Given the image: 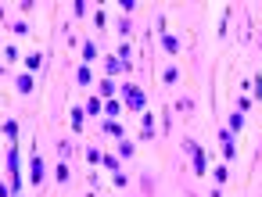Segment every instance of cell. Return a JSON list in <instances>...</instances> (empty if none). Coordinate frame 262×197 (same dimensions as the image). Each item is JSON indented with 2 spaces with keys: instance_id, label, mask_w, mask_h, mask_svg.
Returning <instances> with one entry per match:
<instances>
[{
  "instance_id": "cell-21",
  "label": "cell",
  "mask_w": 262,
  "mask_h": 197,
  "mask_svg": "<svg viewBox=\"0 0 262 197\" xmlns=\"http://www.w3.org/2000/svg\"><path fill=\"white\" fill-rule=\"evenodd\" d=\"M54 179L65 186V183H72V169H68V162H58V172H54Z\"/></svg>"
},
{
  "instance_id": "cell-32",
  "label": "cell",
  "mask_w": 262,
  "mask_h": 197,
  "mask_svg": "<svg viewBox=\"0 0 262 197\" xmlns=\"http://www.w3.org/2000/svg\"><path fill=\"white\" fill-rule=\"evenodd\" d=\"M11 29H15L18 36H25V32H29V22H11Z\"/></svg>"
},
{
  "instance_id": "cell-25",
  "label": "cell",
  "mask_w": 262,
  "mask_h": 197,
  "mask_svg": "<svg viewBox=\"0 0 262 197\" xmlns=\"http://www.w3.org/2000/svg\"><path fill=\"white\" fill-rule=\"evenodd\" d=\"M212 179H215V183L223 186V183L230 179V169H227V165H215V169H212Z\"/></svg>"
},
{
  "instance_id": "cell-7",
  "label": "cell",
  "mask_w": 262,
  "mask_h": 197,
  "mask_svg": "<svg viewBox=\"0 0 262 197\" xmlns=\"http://www.w3.org/2000/svg\"><path fill=\"white\" fill-rule=\"evenodd\" d=\"M83 111H86V118H104V97L90 93V97H86V104H83Z\"/></svg>"
},
{
  "instance_id": "cell-23",
  "label": "cell",
  "mask_w": 262,
  "mask_h": 197,
  "mask_svg": "<svg viewBox=\"0 0 262 197\" xmlns=\"http://www.w3.org/2000/svg\"><path fill=\"white\" fill-rule=\"evenodd\" d=\"M83 154H86V165H101V158H104V151H101V147H86Z\"/></svg>"
},
{
  "instance_id": "cell-11",
  "label": "cell",
  "mask_w": 262,
  "mask_h": 197,
  "mask_svg": "<svg viewBox=\"0 0 262 197\" xmlns=\"http://www.w3.org/2000/svg\"><path fill=\"white\" fill-rule=\"evenodd\" d=\"M22 68H25L29 75H36V72L43 68V54H40V51H32V54H25V58H22Z\"/></svg>"
},
{
  "instance_id": "cell-4",
  "label": "cell",
  "mask_w": 262,
  "mask_h": 197,
  "mask_svg": "<svg viewBox=\"0 0 262 197\" xmlns=\"http://www.w3.org/2000/svg\"><path fill=\"white\" fill-rule=\"evenodd\" d=\"M43 172H47L43 158H40V154H32V158H29V183H32V186H40V183H43Z\"/></svg>"
},
{
  "instance_id": "cell-36",
  "label": "cell",
  "mask_w": 262,
  "mask_h": 197,
  "mask_svg": "<svg viewBox=\"0 0 262 197\" xmlns=\"http://www.w3.org/2000/svg\"><path fill=\"white\" fill-rule=\"evenodd\" d=\"M0 75H4V61H0Z\"/></svg>"
},
{
  "instance_id": "cell-12",
  "label": "cell",
  "mask_w": 262,
  "mask_h": 197,
  "mask_svg": "<svg viewBox=\"0 0 262 197\" xmlns=\"http://www.w3.org/2000/svg\"><path fill=\"white\" fill-rule=\"evenodd\" d=\"M115 93H119V83H115V79H97V97L111 101Z\"/></svg>"
},
{
  "instance_id": "cell-20",
  "label": "cell",
  "mask_w": 262,
  "mask_h": 197,
  "mask_svg": "<svg viewBox=\"0 0 262 197\" xmlns=\"http://www.w3.org/2000/svg\"><path fill=\"white\" fill-rule=\"evenodd\" d=\"M0 133H4L11 143L18 140V122H15V118H4V126H0Z\"/></svg>"
},
{
  "instance_id": "cell-29",
  "label": "cell",
  "mask_w": 262,
  "mask_h": 197,
  "mask_svg": "<svg viewBox=\"0 0 262 197\" xmlns=\"http://www.w3.org/2000/svg\"><path fill=\"white\" fill-rule=\"evenodd\" d=\"M251 86H255V93H251V97H255V101H262V72L251 79Z\"/></svg>"
},
{
  "instance_id": "cell-28",
  "label": "cell",
  "mask_w": 262,
  "mask_h": 197,
  "mask_svg": "<svg viewBox=\"0 0 262 197\" xmlns=\"http://www.w3.org/2000/svg\"><path fill=\"white\" fill-rule=\"evenodd\" d=\"M119 11H122V15H133V11H137V0H119Z\"/></svg>"
},
{
  "instance_id": "cell-19",
  "label": "cell",
  "mask_w": 262,
  "mask_h": 197,
  "mask_svg": "<svg viewBox=\"0 0 262 197\" xmlns=\"http://www.w3.org/2000/svg\"><path fill=\"white\" fill-rule=\"evenodd\" d=\"M227 129H230V133H241V129H244V115H241V111H230V118H227Z\"/></svg>"
},
{
  "instance_id": "cell-8",
  "label": "cell",
  "mask_w": 262,
  "mask_h": 197,
  "mask_svg": "<svg viewBox=\"0 0 262 197\" xmlns=\"http://www.w3.org/2000/svg\"><path fill=\"white\" fill-rule=\"evenodd\" d=\"M76 83H79L83 90L97 86V75H94V68H90V65H79V68H76Z\"/></svg>"
},
{
  "instance_id": "cell-3",
  "label": "cell",
  "mask_w": 262,
  "mask_h": 197,
  "mask_svg": "<svg viewBox=\"0 0 262 197\" xmlns=\"http://www.w3.org/2000/svg\"><path fill=\"white\" fill-rule=\"evenodd\" d=\"M155 122H158V118H155L151 111H140V136H144V140H155V136H158V126H155Z\"/></svg>"
},
{
  "instance_id": "cell-26",
  "label": "cell",
  "mask_w": 262,
  "mask_h": 197,
  "mask_svg": "<svg viewBox=\"0 0 262 197\" xmlns=\"http://www.w3.org/2000/svg\"><path fill=\"white\" fill-rule=\"evenodd\" d=\"M111 186H119V190L129 186V176H126V172H111Z\"/></svg>"
},
{
  "instance_id": "cell-30",
  "label": "cell",
  "mask_w": 262,
  "mask_h": 197,
  "mask_svg": "<svg viewBox=\"0 0 262 197\" xmlns=\"http://www.w3.org/2000/svg\"><path fill=\"white\" fill-rule=\"evenodd\" d=\"M191 108H194L191 97H180V101H176V111H191Z\"/></svg>"
},
{
  "instance_id": "cell-6",
  "label": "cell",
  "mask_w": 262,
  "mask_h": 197,
  "mask_svg": "<svg viewBox=\"0 0 262 197\" xmlns=\"http://www.w3.org/2000/svg\"><path fill=\"white\" fill-rule=\"evenodd\" d=\"M79 51H83V65H97V58H101V47H97V39H83L79 43Z\"/></svg>"
},
{
  "instance_id": "cell-2",
  "label": "cell",
  "mask_w": 262,
  "mask_h": 197,
  "mask_svg": "<svg viewBox=\"0 0 262 197\" xmlns=\"http://www.w3.org/2000/svg\"><path fill=\"white\" fill-rule=\"evenodd\" d=\"M101 65H104V79H115V75H122V72H129V68H133V65H122L115 54H108Z\"/></svg>"
},
{
  "instance_id": "cell-13",
  "label": "cell",
  "mask_w": 262,
  "mask_h": 197,
  "mask_svg": "<svg viewBox=\"0 0 262 197\" xmlns=\"http://www.w3.org/2000/svg\"><path fill=\"white\" fill-rule=\"evenodd\" d=\"M68 122H72V133H83L86 129V111L83 108H72L68 111Z\"/></svg>"
},
{
  "instance_id": "cell-16",
  "label": "cell",
  "mask_w": 262,
  "mask_h": 197,
  "mask_svg": "<svg viewBox=\"0 0 262 197\" xmlns=\"http://www.w3.org/2000/svg\"><path fill=\"white\" fill-rule=\"evenodd\" d=\"M104 118H115V122H119V118H122V101H115V97L104 101Z\"/></svg>"
},
{
  "instance_id": "cell-31",
  "label": "cell",
  "mask_w": 262,
  "mask_h": 197,
  "mask_svg": "<svg viewBox=\"0 0 262 197\" xmlns=\"http://www.w3.org/2000/svg\"><path fill=\"white\" fill-rule=\"evenodd\" d=\"M4 61H18V47L8 43V47H4Z\"/></svg>"
},
{
  "instance_id": "cell-14",
  "label": "cell",
  "mask_w": 262,
  "mask_h": 197,
  "mask_svg": "<svg viewBox=\"0 0 262 197\" xmlns=\"http://www.w3.org/2000/svg\"><path fill=\"white\" fill-rule=\"evenodd\" d=\"M191 165H194V176H205L208 172V158H205V147H198L191 154Z\"/></svg>"
},
{
  "instance_id": "cell-10",
  "label": "cell",
  "mask_w": 262,
  "mask_h": 197,
  "mask_svg": "<svg viewBox=\"0 0 262 197\" xmlns=\"http://www.w3.org/2000/svg\"><path fill=\"white\" fill-rule=\"evenodd\" d=\"M101 129H104L108 136H115V140H126V126L115 122V118H101Z\"/></svg>"
},
{
  "instance_id": "cell-34",
  "label": "cell",
  "mask_w": 262,
  "mask_h": 197,
  "mask_svg": "<svg viewBox=\"0 0 262 197\" xmlns=\"http://www.w3.org/2000/svg\"><path fill=\"white\" fill-rule=\"evenodd\" d=\"M119 32H122V36H129V32H133V25H129L126 18H119Z\"/></svg>"
},
{
  "instance_id": "cell-35",
  "label": "cell",
  "mask_w": 262,
  "mask_h": 197,
  "mask_svg": "<svg viewBox=\"0 0 262 197\" xmlns=\"http://www.w3.org/2000/svg\"><path fill=\"white\" fill-rule=\"evenodd\" d=\"M0 197H15V193H11V186H8L4 179H0Z\"/></svg>"
},
{
  "instance_id": "cell-18",
  "label": "cell",
  "mask_w": 262,
  "mask_h": 197,
  "mask_svg": "<svg viewBox=\"0 0 262 197\" xmlns=\"http://www.w3.org/2000/svg\"><path fill=\"white\" fill-rule=\"evenodd\" d=\"M72 154H76V147H72V140H61V136H58V162H68Z\"/></svg>"
},
{
  "instance_id": "cell-27",
  "label": "cell",
  "mask_w": 262,
  "mask_h": 197,
  "mask_svg": "<svg viewBox=\"0 0 262 197\" xmlns=\"http://www.w3.org/2000/svg\"><path fill=\"white\" fill-rule=\"evenodd\" d=\"M72 15H76V18H86V0H76V4H72Z\"/></svg>"
},
{
  "instance_id": "cell-24",
  "label": "cell",
  "mask_w": 262,
  "mask_h": 197,
  "mask_svg": "<svg viewBox=\"0 0 262 197\" xmlns=\"http://www.w3.org/2000/svg\"><path fill=\"white\" fill-rule=\"evenodd\" d=\"M137 154V147H133V140H119V158L126 162V158H133Z\"/></svg>"
},
{
  "instance_id": "cell-22",
  "label": "cell",
  "mask_w": 262,
  "mask_h": 197,
  "mask_svg": "<svg viewBox=\"0 0 262 197\" xmlns=\"http://www.w3.org/2000/svg\"><path fill=\"white\" fill-rule=\"evenodd\" d=\"M162 83H165V86H176V83H180V68H176V65H169V68L162 72Z\"/></svg>"
},
{
  "instance_id": "cell-1",
  "label": "cell",
  "mask_w": 262,
  "mask_h": 197,
  "mask_svg": "<svg viewBox=\"0 0 262 197\" xmlns=\"http://www.w3.org/2000/svg\"><path fill=\"white\" fill-rule=\"evenodd\" d=\"M119 93H122L126 108H133V111H147V93H144V86H137V83H119Z\"/></svg>"
},
{
  "instance_id": "cell-5",
  "label": "cell",
  "mask_w": 262,
  "mask_h": 197,
  "mask_svg": "<svg viewBox=\"0 0 262 197\" xmlns=\"http://www.w3.org/2000/svg\"><path fill=\"white\" fill-rule=\"evenodd\" d=\"M219 143H223V162H234V158H237L234 133H230V129H219Z\"/></svg>"
},
{
  "instance_id": "cell-33",
  "label": "cell",
  "mask_w": 262,
  "mask_h": 197,
  "mask_svg": "<svg viewBox=\"0 0 262 197\" xmlns=\"http://www.w3.org/2000/svg\"><path fill=\"white\" fill-rule=\"evenodd\" d=\"M248 108H251V97H237V111H241V115H244V111H248Z\"/></svg>"
},
{
  "instance_id": "cell-9",
  "label": "cell",
  "mask_w": 262,
  "mask_h": 197,
  "mask_svg": "<svg viewBox=\"0 0 262 197\" xmlns=\"http://www.w3.org/2000/svg\"><path fill=\"white\" fill-rule=\"evenodd\" d=\"M15 90H18L22 97H29V93H36V75H29V72H22V75L15 79Z\"/></svg>"
},
{
  "instance_id": "cell-17",
  "label": "cell",
  "mask_w": 262,
  "mask_h": 197,
  "mask_svg": "<svg viewBox=\"0 0 262 197\" xmlns=\"http://www.w3.org/2000/svg\"><path fill=\"white\" fill-rule=\"evenodd\" d=\"M119 162H122V158H119V154H111V151H104V158H101V165H104L108 172H122V165H119Z\"/></svg>"
},
{
  "instance_id": "cell-15",
  "label": "cell",
  "mask_w": 262,
  "mask_h": 197,
  "mask_svg": "<svg viewBox=\"0 0 262 197\" xmlns=\"http://www.w3.org/2000/svg\"><path fill=\"white\" fill-rule=\"evenodd\" d=\"M158 43H162V51H165V54H180V36L162 32V39H158Z\"/></svg>"
}]
</instances>
